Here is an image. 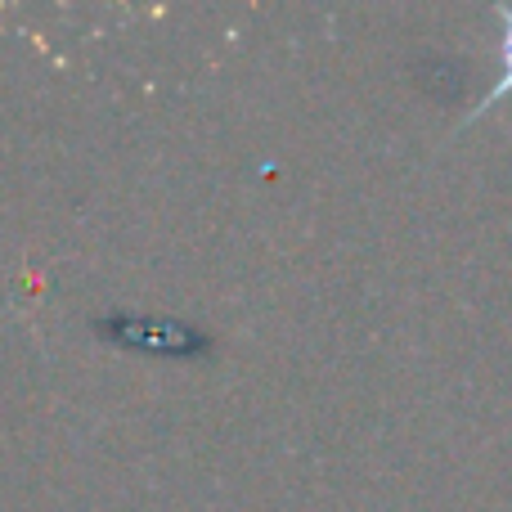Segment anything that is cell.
<instances>
[{
    "label": "cell",
    "mask_w": 512,
    "mask_h": 512,
    "mask_svg": "<svg viewBox=\"0 0 512 512\" xmlns=\"http://www.w3.org/2000/svg\"><path fill=\"white\" fill-rule=\"evenodd\" d=\"M499 18H504V45H499V63H504V77L495 81V86L481 95V104L472 108V117H481V113H490V108L499 104L504 95H512V9H499Z\"/></svg>",
    "instance_id": "obj_1"
}]
</instances>
